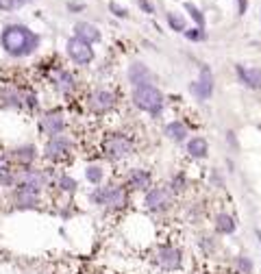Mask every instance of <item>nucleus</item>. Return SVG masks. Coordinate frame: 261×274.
<instances>
[{
  "mask_svg": "<svg viewBox=\"0 0 261 274\" xmlns=\"http://www.w3.org/2000/svg\"><path fill=\"white\" fill-rule=\"evenodd\" d=\"M0 41H3V48L9 55L24 57V55H31L33 50L37 48L39 37L31 31V28L13 24V26H7L5 31H3V37H0Z\"/></svg>",
  "mask_w": 261,
  "mask_h": 274,
  "instance_id": "obj_1",
  "label": "nucleus"
},
{
  "mask_svg": "<svg viewBox=\"0 0 261 274\" xmlns=\"http://www.w3.org/2000/svg\"><path fill=\"white\" fill-rule=\"evenodd\" d=\"M133 103L140 107L142 111H159L163 105V96L161 92H159L155 85H140V87H135L133 92Z\"/></svg>",
  "mask_w": 261,
  "mask_h": 274,
  "instance_id": "obj_2",
  "label": "nucleus"
},
{
  "mask_svg": "<svg viewBox=\"0 0 261 274\" xmlns=\"http://www.w3.org/2000/svg\"><path fill=\"white\" fill-rule=\"evenodd\" d=\"M92 200L98 205H105V207H113V209H120L124 207V192H122V187H115V185H109V187H103V190L94 192L92 194Z\"/></svg>",
  "mask_w": 261,
  "mask_h": 274,
  "instance_id": "obj_3",
  "label": "nucleus"
},
{
  "mask_svg": "<svg viewBox=\"0 0 261 274\" xmlns=\"http://www.w3.org/2000/svg\"><path fill=\"white\" fill-rule=\"evenodd\" d=\"M68 55L74 59L78 66H85V63H90L94 59V50H92V44H87L83 39H70L68 41Z\"/></svg>",
  "mask_w": 261,
  "mask_h": 274,
  "instance_id": "obj_4",
  "label": "nucleus"
},
{
  "mask_svg": "<svg viewBox=\"0 0 261 274\" xmlns=\"http://www.w3.org/2000/svg\"><path fill=\"white\" fill-rule=\"evenodd\" d=\"M130 148H133V144H130V140L124 135H111L105 142V150L111 159H122V157H126L130 153Z\"/></svg>",
  "mask_w": 261,
  "mask_h": 274,
  "instance_id": "obj_5",
  "label": "nucleus"
},
{
  "mask_svg": "<svg viewBox=\"0 0 261 274\" xmlns=\"http://www.w3.org/2000/svg\"><path fill=\"white\" fill-rule=\"evenodd\" d=\"M190 89H192V94L198 100H207L209 96H211V92H213V76H211V72H209L207 68H202L200 70V78L194 85H190Z\"/></svg>",
  "mask_w": 261,
  "mask_h": 274,
  "instance_id": "obj_6",
  "label": "nucleus"
},
{
  "mask_svg": "<svg viewBox=\"0 0 261 274\" xmlns=\"http://www.w3.org/2000/svg\"><path fill=\"white\" fill-rule=\"evenodd\" d=\"M157 263L165 270H177L181 265V250L179 248H172V246H165V248H159L157 250Z\"/></svg>",
  "mask_w": 261,
  "mask_h": 274,
  "instance_id": "obj_7",
  "label": "nucleus"
},
{
  "mask_svg": "<svg viewBox=\"0 0 261 274\" xmlns=\"http://www.w3.org/2000/svg\"><path fill=\"white\" fill-rule=\"evenodd\" d=\"M170 200H172V194H170V190H165V187H155V190H150L146 194L148 209H165L170 205Z\"/></svg>",
  "mask_w": 261,
  "mask_h": 274,
  "instance_id": "obj_8",
  "label": "nucleus"
},
{
  "mask_svg": "<svg viewBox=\"0 0 261 274\" xmlns=\"http://www.w3.org/2000/svg\"><path fill=\"white\" fill-rule=\"evenodd\" d=\"M237 76L246 87L250 89H259L261 87V70L259 68H244V66H237Z\"/></svg>",
  "mask_w": 261,
  "mask_h": 274,
  "instance_id": "obj_9",
  "label": "nucleus"
},
{
  "mask_svg": "<svg viewBox=\"0 0 261 274\" xmlns=\"http://www.w3.org/2000/svg\"><path fill=\"white\" fill-rule=\"evenodd\" d=\"M128 78H130V83H133L135 87H140V85H150L152 72L144 66V63H133L130 70H128Z\"/></svg>",
  "mask_w": 261,
  "mask_h": 274,
  "instance_id": "obj_10",
  "label": "nucleus"
},
{
  "mask_svg": "<svg viewBox=\"0 0 261 274\" xmlns=\"http://www.w3.org/2000/svg\"><path fill=\"white\" fill-rule=\"evenodd\" d=\"M68 153H70V142L59 135L53 137L46 146V157H50V159H59V157H65Z\"/></svg>",
  "mask_w": 261,
  "mask_h": 274,
  "instance_id": "obj_11",
  "label": "nucleus"
},
{
  "mask_svg": "<svg viewBox=\"0 0 261 274\" xmlns=\"http://www.w3.org/2000/svg\"><path fill=\"white\" fill-rule=\"evenodd\" d=\"M74 31H76V37L78 39H83L87 41V44H92V41H98L100 39V31L94 24H87V22H78L74 26Z\"/></svg>",
  "mask_w": 261,
  "mask_h": 274,
  "instance_id": "obj_12",
  "label": "nucleus"
},
{
  "mask_svg": "<svg viewBox=\"0 0 261 274\" xmlns=\"http://www.w3.org/2000/svg\"><path fill=\"white\" fill-rule=\"evenodd\" d=\"M113 94L111 92H105V89H100V92H96L92 96V107L96 111H107V109H111L113 107Z\"/></svg>",
  "mask_w": 261,
  "mask_h": 274,
  "instance_id": "obj_13",
  "label": "nucleus"
},
{
  "mask_svg": "<svg viewBox=\"0 0 261 274\" xmlns=\"http://www.w3.org/2000/svg\"><path fill=\"white\" fill-rule=\"evenodd\" d=\"M41 126H44V131L50 133V135H59L63 131V118L59 113H48L46 118H44Z\"/></svg>",
  "mask_w": 261,
  "mask_h": 274,
  "instance_id": "obj_14",
  "label": "nucleus"
},
{
  "mask_svg": "<svg viewBox=\"0 0 261 274\" xmlns=\"http://www.w3.org/2000/svg\"><path fill=\"white\" fill-rule=\"evenodd\" d=\"M18 203L22 207L37 205V190H33V187H28V185H20L18 187Z\"/></svg>",
  "mask_w": 261,
  "mask_h": 274,
  "instance_id": "obj_15",
  "label": "nucleus"
},
{
  "mask_svg": "<svg viewBox=\"0 0 261 274\" xmlns=\"http://www.w3.org/2000/svg\"><path fill=\"white\" fill-rule=\"evenodd\" d=\"M165 135L174 142H183L185 135H187V128H185L183 122H170L168 128H165Z\"/></svg>",
  "mask_w": 261,
  "mask_h": 274,
  "instance_id": "obj_16",
  "label": "nucleus"
},
{
  "mask_svg": "<svg viewBox=\"0 0 261 274\" xmlns=\"http://www.w3.org/2000/svg\"><path fill=\"white\" fill-rule=\"evenodd\" d=\"M207 150H209V146H207V142L202 140V137H194V140L187 144V153H190L192 157H205L207 155Z\"/></svg>",
  "mask_w": 261,
  "mask_h": 274,
  "instance_id": "obj_17",
  "label": "nucleus"
},
{
  "mask_svg": "<svg viewBox=\"0 0 261 274\" xmlns=\"http://www.w3.org/2000/svg\"><path fill=\"white\" fill-rule=\"evenodd\" d=\"M215 229L220 231V233H233V231H235V222H233L231 215L220 213V215H218V220H215Z\"/></svg>",
  "mask_w": 261,
  "mask_h": 274,
  "instance_id": "obj_18",
  "label": "nucleus"
},
{
  "mask_svg": "<svg viewBox=\"0 0 261 274\" xmlns=\"http://www.w3.org/2000/svg\"><path fill=\"white\" fill-rule=\"evenodd\" d=\"M148 181H150V176L144 170H133V174L128 178L130 187H148Z\"/></svg>",
  "mask_w": 261,
  "mask_h": 274,
  "instance_id": "obj_19",
  "label": "nucleus"
},
{
  "mask_svg": "<svg viewBox=\"0 0 261 274\" xmlns=\"http://www.w3.org/2000/svg\"><path fill=\"white\" fill-rule=\"evenodd\" d=\"M26 3H31V0H0V9L3 11H13V9L24 7Z\"/></svg>",
  "mask_w": 261,
  "mask_h": 274,
  "instance_id": "obj_20",
  "label": "nucleus"
},
{
  "mask_svg": "<svg viewBox=\"0 0 261 274\" xmlns=\"http://www.w3.org/2000/svg\"><path fill=\"white\" fill-rule=\"evenodd\" d=\"M85 176H87V181L90 183H100V178H103V170L96 168V165H92V168H87Z\"/></svg>",
  "mask_w": 261,
  "mask_h": 274,
  "instance_id": "obj_21",
  "label": "nucleus"
},
{
  "mask_svg": "<svg viewBox=\"0 0 261 274\" xmlns=\"http://www.w3.org/2000/svg\"><path fill=\"white\" fill-rule=\"evenodd\" d=\"M59 87H61V92H70L72 87H74V81H72V76L68 74V72H61L59 74Z\"/></svg>",
  "mask_w": 261,
  "mask_h": 274,
  "instance_id": "obj_22",
  "label": "nucleus"
},
{
  "mask_svg": "<svg viewBox=\"0 0 261 274\" xmlns=\"http://www.w3.org/2000/svg\"><path fill=\"white\" fill-rule=\"evenodd\" d=\"M168 22L174 31H185V20L181 16H174V13H168Z\"/></svg>",
  "mask_w": 261,
  "mask_h": 274,
  "instance_id": "obj_23",
  "label": "nucleus"
},
{
  "mask_svg": "<svg viewBox=\"0 0 261 274\" xmlns=\"http://www.w3.org/2000/svg\"><path fill=\"white\" fill-rule=\"evenodd\" d=\"M33 157H35V153H33L31 146L18 150V159H20V161H26V163H28V161H33Z\"/></svg>",
  "mask_w": 261,
  "mask_h": 274,
  "instance_id": "obj_24",
  "label": "nucleus"
},
{
  "mask_svg": "<svg viewBox=\"0 0 261 274\" xmlns=\"http://www.w3.org/2000/svg\"><path fill=\"white\" fill-rule=\"evenodd\" d=\"M59 185H61V190H65V192H74L76 190V181H74V178H70V176H63L59 181Z\"/></svg>",
  "mask_w": 261,
  "mask_h": 274,
  "instance_id": "obj_25",
  "label": "nucleus"
},
{
  "mask_svg": "<svg viewBox=\"0 0 261 274\" xmlns=\"http://www.w3.org/2000/svg\"><path fill=\"white\" fill-rule=\"evenodd\" d=\"M185 9L190 11L192 16H194V20H196V22H198V24L202 26V22H205V20H202V16H200V13H198V9H196V7H194L192 3H185Z\"/></svg>",
  "mask_w": 261,
  "mask_h": 274,
  "instance_id": "obj_26",
  "label": "nucleus"
},
{
  "mask_svg": "<svg viewBox=\"0 0 261 274\" xmlns=\"http://www.w3.org/2000/svg\"><path fill=\"white\" fill-rule=\"evenodd\" d=\"M185 35L190 39H202V33H200V28H192V31H185Z\"/></svg>",
  "mask_w": 261,
  "mask_h": 274,
  "instance_id": "obj_27",
  "label": "nucleus"
},
{
  "mask_svg": "<svg viewBox=\"0 0 261 274\" xmlns=\"http://www.w3.org/2000/svg\"><path fill=\"white\" fill-rule=\"evenodd\" d=\"M239 268L246 270V272H250V270H252V263L248 261V259H242V257H239Z\"/></svg>",
  "mask_w": 261,
  "mask_h": 274,
  "instance_id": "obj_28",
  "label": "nucleus"
},
{
  "mask_svg": "<svg viewBox=\"0 0 261 274\" xmlns=\"http://www.w3.org/2000/svg\"><path fill=\"white\" fill-rule=\"evenodd\" d=\"M111 11H115V16H120V18H124V16H126V11H124V9H120V7L115 5V3H111Z\"/></svg>",
  "mask_w": 261,
  "mask_h": 274,
  "instance_id": "obj_29",
  "label": "nucleus"
},
{
  "mask_svg": "<svg viewBox=\"0 0 261 274\" xmlns=\"http://www.w3.org/2000/svg\"><path fill=\"white\" fill-rule=\"evenodd\" d=\"M9 172V165H7V157H0V174Z\"/></svg>",
  "mask_w": 261,
  "mask_h": 274,
  "instance_id": "obj_30",
  "label": "nucleus"
},
{
  "mask_svg": "<svg viewBox=\"0 0 261 274\" xmlns=\"http://www.w3.org/2000/svg\"><path fill=\"white\" fill-rule=\"evenodd\" d=\"M244 9H246V0H239V11L244 13Z\"/></svg>",
  "mask_w": 261,
  "mask_h": 274,
  "instance_id": "obj_31",
  "label": "nucleus"
},
{
  "mask_svg": "<svg viewBox=\"0 0 261 274\" xmlns=\"http://www.w3.org/2000/svg\"><path fill=\"white\" fill-rule=\"evenodd\" d=\"M257 240H259V244H261V231H257Z\"/></svg>",
  "mask_w": 261,
  "mask_h": 274,
  "instance_id": "obj_32",
  "label": "nucleus"
}]
</instances>
